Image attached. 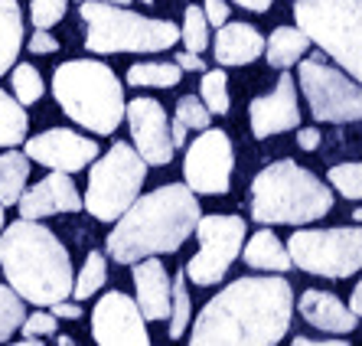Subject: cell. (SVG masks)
Segmentation results:
<instances>
[{"mask_svg":"<svg viewBox=\"0 0 362 346\" xmlns=\"http://www.w3.org/2000/svg\"><path fill=\"white\" fill-rule=\"evenodd\" d=\"M0 268L7 284L33 307H49L72 294L69 248L40 226V219H17L0 229Z\"/></svg>","mask_w":362,"mask_h":346,"instance_id":"obj_3","label":"cell"},{"mask_svg":"<svg viewBox=\"0 0 362 346\" xmlns=\"http://www.w3.org/2000/svg\"><path fill=\"white\" fill-rule=\"evenodd\" d=\"M26 317V301L10 284H0V343H7Z\"/></svg>","mask_w":362,"mask_h":346,"instance_id":"obj_29","label":"cell"},{"mask_svg":"<svg viewBox=\"0 0 362 346\" xmlns=\"http://www.w3.org/2000/svg\"><path fill=\"white\" fill-rule=\"evenodd\" d=\"M92 340L101 346H147L151 333L134 297L124 291H108L92 311Z\"/></svg>","mask_w":362,"mask_h":346,"instance_id":"obj_13","label":"cell"},{"mask_svg":"<svg viewBox=\"0 0 362 346\" xmlns=\"http://www.w3.org/2000/svg\"><path fill=\"white\" fill-rule=\"evenodd\" d=\"M199 216V200L186 183L157 186L115 219L105 248L118 265H134L147 255H173L193 236Z\"/></svg>","mask_w":362,"mask_h":346,"instance_id":"obj_2","label":"cell"},{"mask_svg":"<svg viewBox=\"0 0 362 346\" xmlns=\"http://www.w3.org/2000/svg\"><path fill=\"white\" fill-rule=\"evenodd\" d=\"M202 13H206V23L219 30L232 10H228V0H206V4H202Z\"/></svg>","mask_w":362,"mask_h":346,"instance_id":"obj_38","label":"cell"},{"mask_svg":"<svg viewBox=\"0 0 362 346\" xmlns=\"http://www.w3.org/2000/svg\"><path fill=\"white\" fill-rule=\"evenodd\" d=\"M238 7L245 10H255V13H264V10H271V0H235Z\"/></svg>","mask_w":362,"mask_h":346,"instance_id":"obj_42","label":"cell"},{"mask_svg":"<svg viewBox=\"0 0 362 346\" xmlns=\"http://www.w3.org/2000/svg\"><path fill=\"white\" fill-rule=\"evenodd\" d=\"M26 50L36 52V56H52V52L59 50V40H56L49 30H36V33L26 40Z\"/></svg>","mask_w":362,"mask_h":346,"instance_id":"obj_37","label":"cell"},{"mask_svg":"<svg viewBox=\"0 0 362 346\" xmlns=\"http://www.w3.org/2000/svg\"><path fill=\"white\" fill-rule=\"evenodd\" d=\"M134 287H137V307L144 321H167L170 313V275L157 255H147L134 262Z\"/></svg>","mask_w":362,"mask_h":346,"instance_id":"obj_19","label":"cell"},{"mask_svg":"<svg viewBox=\"0 0 362 346\" xmlns=\"http://www.w3.org/2000/svg\"><path fill=\"white\" fill-rule=\"evenodd\" d=\"M49 313H52V317H59V321H78V317H82V307L72 304L69 297H62V301L49 304Z\"/></svg>","mask_w":362,"mask_h":346,"instance_id":"obj_39","label":"cell"},{"mask_svg":"<svg viewBox=\"0 0 362 346\" xmlns=\"http://www.w3.org/2000/svg\"><path fill=\"white\" fill-rule=\"evenodd\" d=\"M209 30L212 26L206 23V13L202 7H186V17H183V30H180V40L186 42V50L189 52H202L209 46Z\"/></svg>","mask_w":362,"mask_h":346,"instance_id":"obj_32","label":"cell"},{"mask_svg":"<svg viewBox=\"0 0 362 346\" xmlns=\"http://www.w3.org/2000/svg\"><path fill=\"white\" fill-rule=\"evenodd\" d=\"M297 144H300V151H317L320 147V127H300Z\"/></svg>","mask_w":362,"mask_h":346,"instance_id":"obj_40","label":"cell"},{"mask_svg":"<svg viewBox=\"0 0 362 346\" xmlns=\"http://www.w3.org/2000/svg\"><path fill=\"white\" fill-rule=\"evenodd\" d=\"M232 170H235V151L226 131L202 127V134L193 144H186L183 177L193 193L226 196L232 186Z\"/></svg>","mask_w":362,"mask_h":346,"instance_id":"obj_12","label":"cell"},{"mask_svg":"<svg viewBox=\"0 0 362 346\" xmlns=\"http://www.w3.org/2000/svg\"><path fill=\"white\" fill-rule=\"evenodd\" d=\"M199 98H202V105L209 108V115H226L228 111V76H226V69L202 72Z\"/></svg>","mask_w":362,"mask_h":346,"instance_id":"obj_31","label":"cell"},{"mask_svg":"<svg viewBox=\"0 0 362 346\" xmlns=\"http://www.w3.org/2000/svg\"><path fill=\"white\" fill-rule=\"evenodd\" d=\"M17 206L20 219H46V216H59V212H78L82 196H78V186L72 183V173L52 170L49 177H42L36 186L20 193Z\"/></svg>","mask_w":362,"mask_h":346,"instance_id":"obj_17","label":"cell"},{"mask_svg":"<svg viewBox=\"0 0 362 346\" xmlns=\"http://www.w3.org/2000/svg\"><path fill=\"white\" fill-rule=\"evenodd\" d=\"M349 311H353L356 317L362 313V284H356V287H353V297H349Z\"/></svg>","mask_w":362,"mask_h":346,"instance_id":"obj_43","label":"cell"},{"mask_svg":"<svg viewBox=\"0 0 362 346\" xmlns=\"http://www.w3.org/2000/svg\"><path fill=\"white\" fill-rule=\"evenodd\" d=\"M56 327H59V317H52L49 311H40L36 307V313H30V317H23V323H20V330H23V337H52L56 333Z\"/></svg>","mask_w":362,"mask_h":346,"instance_id":"obj_36","label":"cell"},{"mask_svg":"<svg viewBox=\"0 0 362 346\" xmlns=\"http://www.w3.org/2000/svg\"><path fill=\"white\" fill-rule=\"evenodd\" d=\"M10 85H13V98L20 105H36L42 98V79L40 69L30 66V62H13V72H10Z\"/></svg>","mask_w":362,"mask_h":346,"instance_id":"obj_30","label":"cell"},{"mask_svg":"<svg viewBox=\"0 0 362 346\" xmlns=\"http://www.w3.org/2000/svg\"><path fill=\"white\" fill-rule=\"evenodd\" d=\"M26 131H30V118H26L23 105L10 92L0 88V147H17V144H23Z\"/></svg>","mask_w":362,"mask_h":346,"instance_id":"obj_25","label":"cell"},{"mask_svg":"<svg viewBox=\"0 0 362 346\" xmlns=\"http://www.w3.org/2000/svg\"><path fill=\"white\" fill-rule=\"evenodd\" d=\"M141 4H153V0H141Z\"/></svg>","mask_w":362,"mask_h":346,"instance_id":"obj_47","label":"cell"},{"mask_svg":"<svg viewBox=\"0 0 362 346\" xmlns=\"http://www.w3.org/2000/svg\"><path fill=\"white\" fill-rule=\"evenodd\" d=\"M105 4H121V7H127V4H131V0H105Z\"/></svg>","mask_w":362,"mask_h":346,"instance_id":"obj_45","label":"cell"},{"mask_svg":"<svg viewBox=\"0 0 362 346\" xmlns=\"http://www.w3.org/2000/svg\"><path fill=\"white\" fill-rule=\"evenodd\" d=\"M297 30L349 79L362 76V0H294Z\"/></svg>","mask_w":362,"mask_h":346,"instance_id":"obj_7","label":"cell"},{"mask_svg":"<svg viewBox=\"0 0 362 346\" xmlns=\"http://www.w3.org/2000/svg\"><path fill=\"white\" fill-rule=\"evenodd\" d=\"M26 180H30V157L13 147H4L0 154V203H17L20 193L26 190Z\"/></svg>","mask_w":362,"mask_h":346,"instance_id":"obj_24","label":"cell"},{"mask_svg":"<svg viewBox=\"0 0 362 346\" xmlns=\"http://www.w3.org/2000/svg\"><path fill=\"white\" fill-rule=\"evenodd\" d=\"M105 281H108V258H105L101 252H88L82 271L72 278V294L69 297H76V301H88V297H92Z\"/></svg>","mask_w":362,"mask_h":346,"instance_id":"obj_28","label":"cell"},{"mask_svg":"<svg viewBox=\"0 0 362 346\" xmlns=\"http://www.w3.org/2000/svg\"><path fill=\"white\" fill-rule=\"evenodd\" d=\"M248 121H252V134L258 141L271 134H284L300 125V105H297V82L291 76H281L274 92L262 95L248 105Z\"/></svg>","mask_w":362,"mask_h":346,"instance_id":"obj_16","label":"cell"},{"mask_svg":"<svg viewBox=\"0 0 362 346\" xmlns=\"http://www.w3.org/2000/svg\"><path fill=\"white\" fill-rule=\"evenodd\" d=\"M291 265L317 278H353L362 268V232L359 226L337 229H297L287 242Z\"/></svg>","mask_w":362,"mask_h":346,"instance_id":"obj_9","label":"cell"},{"mask_svg":"<svg viewBox=\"0 0 362 346\" xmlns=\"http://www.w3.org/2000/svg\"><path fill=\"white\" fill-rule=\"evenodd\" d=\"M329 209V186L297 161H274L252 180V219L262 226H307Z\"/></svg>","mask_w":362,"mask_h":346,"instance_id":"obj_4","label":"cell"},{"mask_svg":"<svg viewBox=\"0 0 362 346\" xmlns=\"http://www.w3.org/2000/svg\"><path fill=\"white\" fill-rule=\"evenodd\" d=\"M69 0H30V20L36 30H49V26L62 23Z\"/></svg>","mask_w":362,"mask_h":346,"instance_id":"obj_35","label":"cell"},{"mask_svg":"<svg viewBox=\"0 0 362 346\" xmlns=\"http://www.w3.org/2000/svg\"><path fill=\"white\" fill-rule=\"evenodd\" d=\"M173 62H177L180 69H186V72H202V69H206L202 66V59H199V52H189V50L177 52V59Z\"/></svg>","mask_w":362,"mask_h":346,"instance_id":"obj_41","label":"cell"},{"mask_svg":"<svg viewBox=\"0 0 362 346\" xmlns=\"http://www.w3.org/2000/svg\"><path fill=\"white\" fill-rule=\"evenodd\" d=\"M329 186L337 190L343 200H359L362 196V163H337V167H329Z\"/></svg>","mask_w":362,"mask_h":346,"instance_id":"obj_33","label":"cell"},{"mask_svg":"<svg viewBox=\"0 0 362 346\" xmlns=\"http://www.w3.org/2000/svg\"><path fill=\"white\" fill-rule=\"evenodd\" d=\"M297 311L313 330L329 333V337H349L359 327V317L333 291H303L297 301Z\"/></svg>","mask_w":362,"mask_h":346,"instance_id":"obj_18","label":"cell"},{"mask_svg":"<svg viewBox=\"0 0 362 346\" xmlns=\"http://www.w3.org/2000/svg\"><path fill=\"white\" fill-rule=\"evenodd\" d=\"M56 343H59V346H72V343H76V340H72V337H66V333H59V337H56Z\"/></svg>","mask_w":362,"mask_h":346,"instance_id":"obj_44","label":"cell"},{"mask_svg":"<svg viewBox=\"0 0 362 346\" xmlns=\"http://www.w3.org/2000/svg\"><path fill=\"white\" fill-rule=\"evenodd\" d=\"M0 229H4V203H0Z\"/></svg>","mask_w":362,"mask_h":346,"instance_id":"obj_46","label":"cell"},{"mask_svg":"<svg viewBox=\"0 0 362 346\" xmlns=\"http://www.w3.org/2000/svg\"><path fill=\"white\" fill-rule=\"evenodd\" d=\"M245 226L248 222L242 216H199L193 229L196 238H199V252L183 268L186 281H193L199 287L219 284L242 252Z\"/></svg>","mask_w":362,"mask_h":346,"instance_id":"obj_11","label":"cell"},{"mask_svg":"<svg viewBox=\"0 0 362 346\" xmlns=\"http://www.w3.org/2000/svg\"><path fill=\"white\" fill-rule=\"evenodd\" d=\"M23 154L49 170L78 173L98 157V144L92 137L78 134V131H69V127H49V131L30 137Z\"/></svg>","mask_w":362,"mask_h":346,"instance_id":"obj_15","label":"cell"},{"mask_svg":"<svg viewBox=\"0 0 362 346\" xmlns=\"http://www.w3.org/2000/svg\"><path fill=\"white\" fill-rule=\"evenodd\" d=\"M183 76L177 62H134L127 69V85L134 88H173Z\"/></svg>","mask_w":362,"mask_h":346,"instance_id":"obj_26","label":"cell"},{"mask_svg":"<svg viewBox=\"0 0 362 346\" xmlns=\"http://www.w3.org/2000/svg\"><path fill=\"white\" fill-rule=\"evenodd\" d=\"M297 79H300L303 98H307L317 121H327V125H356L362 118L359 82L346 76L339 66H329L323 59V52H317L310 59H300Z\"/></svg>","mask_w":362,"mask_h":346,"instance_id":"obj_10","label":"cell"},{"mask_svg":"<svg viewBox=\"0 0 362 346\" xmlns=\"http://www.w3.org/2000/svg\"><path fill=\"white\" fill-rule=\"evenodd\" d=\"M23 50V10L20 0H0V76H7Z\"/></svg>","mask_w":362,"mask_h":346,"instance_id":"obj_22","label":"cell"},{"mask_svg":"<svg viewBox=\"0 0 362 346\" xmlns=\"http://www.w3.org/2000/svg\"><path fill=\"white\" fill-rule=\"evenodd\" d=\"M85 50L92 52H167L180 42V30L170 20L141 17L131 7L105 4V0H82Z\"/></svg>","mask_w":362,"mask_h":346,"instance_id":"obj_6","label":"cell"},{"mask_svg":"<svg viewBox=\"0 0 362 346\" xmlns=\"http://www.w3.org/2000/svg\"><path fill=\"white\" fill-rule=\"evenodd\" d=\"M147 180L144 157L124 141H115L105 157H95L88 163V190L82 196V209L98 222H115L127 206L141 196V186Z\"/></svg>","mask_w":362,"mask_h":346,"instance_id":"obj_8","label":"cell"},{"mask_svg":"<svg viewBox=\"0 0 362 346\" xmlns=\"http://www.w3.org/2000/svg\"><path fill=\"white\" fill-rule=\"evenodd\" d=\"M307 50H310V40L297 26H278L271 40H264V56H268V66L274 69L297 66V59H303Z\"/></svg>","mask_w":362,"mask_h":346,"instance_id":"obj_23","label":"cell"},{"mask_svg":"<svg viewBox=\"0 0 362 346\" xmlns=\"http://www.w3.org/2000/svg\"><path fill=\"white\" fill-rule=\"evenodd\" d=\"M173 121H180V125L189 131H202V127H209V121H212V115H209V108L202 105V98L199 95H183L177 102V115H173Z\"/></svg>","mask_w":362,"mask_h":346,"instance_id":"obj_34","label":"cell"},{"mask_svg":"<svg viewBox=\"0 0 362 346\" xmlns=\"http://www.w3.org/2000/svg\"><path fill=\"white\" fill-rule=\"evenodd\" d=\"M294 287L287 278H238L199 311L189 333L196 346H271L287 337Z\"/></svg>","mask_w":362,"mask_h":346,"instance_id":"obj_1","label":"cell"},{"mask_svg":"<svg viewBox=\"0 0 362 346\" xmlns=\"http://www.w3.org/2000/svg\"><path fill=\"white\" fill-rule=\"evenodd\" d=\"M52 95L78 127L115 134L124 121V88L115 69L98 59H69L52 72Z\"/></svg>","mask_w":362,"mask_h":346,"instance_id":"obj_5","label":"cell"},{"mask_svg":"<svg viewBox=\"0 0 362 346\" xmlns=\"http://www.w3.org/2000/svg\"><path fill=\"white\" fill-rule=\"evenodd\" d=\"M170 340H180L189 327V317H193V301H189V291H186V275L180 271L177 278H170Z\"/></svg>","mask_w":362,"mask_h":346,"instance_id":"obj_27","label":"cell"},{"mask_svg":"<svg viewBox=\"0 0 362 346\" xmlns=\"http://www.w3.org/2000/svg\"><path fill=\"white\" fill-rule=\"evenodd\" d=\"M216 62L219 66H248L264 52V36L252 23H222L216 36Z\"/></svg>","mask_w":362,"mask_h":346,"instance_id":"obj_20","label":"cell"},{"mask_svg":"<svg viewBox=\"0 0 362 346\" xmlns=\"http://www.w3.org/2000/svg\"><path fill=\"white\" fill-rule=\"evenodd\" d=\"M238 255H242L245 265L255 268V271H274V275H284V271L294 268L284 242H281L271 229H258V232L248 238V245H242V252Z\"/></svg>","mask_w":362,"mask_h":346,"instance_id":"obj_21","label":"cell"},{"mask_svg":"<svg viewBox=\"0 0 362 346\" xmlns=\"http://www.w3.org/2000/svg\"><path fill=\"white\" fill-rule=\"evenodd\" d=\"M124 118L131 127V147L144 157L147 167H167L173 161L170 144V118L157 98H134L124 102Z\"/></svg>","mask_w":362,"mask_h":346,"instance_id":"obj_14","label":"cell"}]
</instances>
